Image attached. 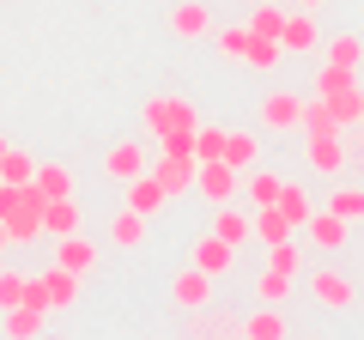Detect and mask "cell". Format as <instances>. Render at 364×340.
Wrapping results in <instances>:
<instances>
[{
	"label": "cell",
	"instance_id": "cell-1",
	"mask_svg": "<svg viewBox=\"0 0 364 340\" xmlns=\"http://www.w3.org/2000/svg\"><path fill=\"white\" fill-rule=\"evenodd\" d=\"M316 97L334 110L340 128H346V122H358V110H364V85H358V73H352V67H322V73H316Z\"/></svg>",
	"mask_w": 364,
	"mask_h": 340
},
{
	"label": "cell",
	"instance_id": "cell-2",
	"mask_svg": "<svg viewBox=\"0 0 364 340\" xmlns=\"http://www.w3.org/2000/svg\"><path fill=\"white\" fill-rule=\"evenodd\" d=\"M79 298V274L73 267H43L37 280H31V292H25V304H37V310H67V304Z\"/></svg>",
	"mask_w": 364,
	"mask_h": 340
},
{
	"label": "cell",
	"instance_id": "cell-3",
	"mask_svg": "<svg viewBox=\"0 0 364 340\" xmlns=\"http://www.w3.org/2000/svg\"><path fill=\"white\" fill-rule=\"evenodd\" d=\"M237 183H243V170H231L225 158H195V195H200V201L225 207V201L237 195Z\"/></svg>",
	"mask_w": 364,
	"mask_h": 340
},
{
	"label": "cell",
	"instance_id": "cell-4",
	"mask_svg": "<svg viewBox=\"0 0 364 340\" xmlns=\"http://www.w3.org/2000/svg\"><path fill=\"white\" fill-rule=\"evenodd\" d=\"M310 298L322 304V310H352V298H358V286H352L340 267H316L310 274Z\"/></svg>",
	"mask_w": 364,
	"mask_h": 340
},
{
	"label": "cell",
	"instance_id": "cell-5",
	"mask_svg": "<svg viewBox=\"0 0 364 340\" xmlns=\"http://www.w3.org/2000/svg\"><path fill=\"white\" fill-rule=\"evenodd\" d=\"M261 128H273V134L304 128V97L298 92H267L261 97Z\"/></svg>",
	"mask_w": 364,
	"mask_h": 340
},
{
	"label": "cell",
	"instance_id": "cell-6",
	"mask_svg": "<svg viewBox=\"0 0 364 340\" xmlns=\"http://www.w3.org/2000/svg\"><path fill=\"white\" fill-rule=\"evenodd\" d=\"M279 49L286 55H310V49H322V31H316V18L304 13H286V31H279Z\"/></svg>",
	"mask_w": 364,
	"mask_h": 340
},
{
	"label": "cell",
	"instance_id": "cell-7",
	"mask_svg": "<svg viewBox=\"0 0 364 340\" xmlns=\"http://www.w3.org/2000/svg\"><path fill=\"white\" fill-rule=\"evenodd\" d=\"M298 237H310L322 255H334V249H346V219H340V213H310V225H304Z\"/></svg>",
	"mask_w": 364,
	"mask_h": 340
},
{
	"label": "cell",
	"instance_id": "cell-8",
	"mask_svg": "<svg viewBox=\"0 0 364 340\" xmlns=\"http://www.w3.org/2000/svg\"><path fill=\"white\" fill-rule=\"evenodd\" d=\"M152 176L164 183V195L176 201V195H188V188H195V158H170V152H158Z\"/></svg>",
	"mask_w": 364,
	"mask_h": 340
},
{
	"label": "cell",
	"instance_id": "cell-9",
	"mask_svg": "<svg viewBox=\"0 0 364 340\" xmlns=\"http://www.w3.org/2000/svg\"><path fill=\"white\" fill-rule=\"evenodd\" d=\"M170 298H176L182 310H200V304L213 298V274H200V267L188 262V267H182V274H176V286H170Z\"/></svg>",
	"mask_w": 364,
	"mask_h": 340
},
{
	"label": "cell",
	"instance_id": "cell-10",
	"mask_svg": "<svg viewBox=\"0 0 364 340\" xmlns=\"http://www.w3.org/2000/svg\"><path fill=\"white\" fill-rule=\"evenodd\" d=\"M231 255H237V249L231 243H225V237H195V267H200V274H213V280H219V274H231Z\"/></svg>",
	"mask_w": 364,
	"mask_h": 340
},
{
	"label": "cell",
	"instance_id": "cell-11",
	"mask_svg": "<svg viewBox=\"0 0 364 340\" xmlns=\"http://www.w3.org/2000/svg\"><path fill=\"white\" fill-rule=\"evenodd\" d=\"M104 170L116 176V183H134L146 170V146L140 140H122V146H109V158H104Z\"/></svg>",
	"mask_w": 364,
	"mask_h": 340
},
{
	"label": "cell",
	"instance_id": "cell-12",
	"mask_svg": "<svg viewBox=\"0 0 364 340\" xmlns=\"http://www.w3.org/2000/svg\"><path fill=\"white\" fill-rule=\"evenodd\" d=\"M164 183H158V176H152V170H140V176H134V183H128V207L134 213H146V219H152V213H164Z\"/></svg>",
	"mask_w": 364,
	"mask_h": 340
},
{
	"label": "cell",
	"instance_id": "cell-13",
	"mask_svg": "<svg viewBox=\"0 0 364 340\" xmlns=\"http://www.w3.org/2000/svg\"><path fill=\"white\" fill-rule=\"evenodd\" d=\"M213 237H225L231 249H243L249 237H255V213H237L231 201H225V207H219V219H213Z\"/></svg>",
	"mask_w": 364,
	"mask_h": 340
},
{
	"label": "cell",
	"instance_id": "cell-14",
	"mask_svg": "<svg viewBox=\"0 0 364 340\" xmlns=\"http://www.w3.org/2000/svg\"><path fill=\"white\" fill-rule=\"evenodd\" d=\"M79 225H85V219H79L73 195H61V201H43V231H49V237H73Z\"/></svg>",
	"mask_w": 364,
	"mask_h": 340
},
{
	"label": "cell",
	"instance_id": "cell-15",
	"mask_svg": "<svg viewBox=\"0 0 364 340\" xmlns=\"http://www.w3.org/2000/svg\"><path fill=\"white\" fill-rule=\"evenodd\" d=\"M310 170H322V176H340V170H346V140H340V134H322V140H310Z\"/></svg>",
	"mask_w": 364,
	"mask_h": 340
},
{
	"label": "cell",
	"instance_id": "cell-16",
	"mask_svg": "<svg viewBox=\"0 0 364 340\" xmlns=\"http://www.w3.org/2000/svg\"><path fill=\"white\" fill-rule=\"evenodd\" d=\"M170 31H176V37H213V13L200 0H182L176 13H170Z\"/></svg>",
	"mask_w": 364,
	"mask_h": 340
},
{
	"label": "cell",
	"instance_id": "cell-17",
	"mask_svg": "<svg viewBox=\"0 0 364 340\" xmlns=\"http://www.w3.org/2000/svg\"><path fill=\"white\" fill-rule=\"evenodd\" d=\"M31 188H37V201H61V195H73V170L67 164H37Z\"/></svg>",
	"mask_w": 364,
	"mask_h": 340
},
{
	"label": "cell",
	"instance_id": "cell-18",
	"mask_svg": "<svg viewBox=\"0 0 364 340\" xmlns=\"http://www.w3.org/2000/svg\"><path fill=\"white\" fill-rule=\"evenodd\" d=\"M279 188H286V176H273V170H249L243 176L249 207H279Z\"/></svg>",
	"mask_w": 364,
	"mask_h": 340
},
{
	"label": "cell",
	"instance_id": "cell-19",
	"mask_svg": "<svg viewBox=\"0 0 364 340\" xmlns=\"http://www.w3.org/2000/svg\"><path fill=\"white\" fill-rule=\"evenodd\" d=\"M55 262L61 267H73V274H91V267H97V243H91V237H61V255H55Z\"/></svg>",
	"mask_w": 364,
	"mask_h": 340
},
{
	"label": "cell",
	"instance_id": "cell-20",
	"mask_svg": "<svg viewBox=\"0 0 364 340\" xmlns=\"http://www.w3.org/2000/svg\"><path fill=\"white\" fill-rule=\"evenodd\" d=\"M109 243H116V249H140L146 243V213H116V219H109Z\"/></svg>",
	"mask_w": 364,
	"mask_h": 340
},
{
	"label": "cell",
	"instance_id": "cell-21",
	"mask_svg": "<svg viewBox=\"0 0 364 340\" xmlns=\"http://www.w3.org/2000/svg\"><path fill=\"white\" fill-rule=\"evenodd\" d=\"M225 164H231V170H255V158H261V140H255V134H225Z\"/></svg>",
	"mask_w": 364,
	"mask_h": 340
},
{
	"label": "cell",
	"instance_id": "cell-22",
	"mask_svg": "<svg viewBox=\"0 0 364 340\" xmlns=\"http://www.w3.org/2000/svg\"><path fill=\"white\" fill-rule=\"evenodd\" d=\"M243 334H249V340H279V334H286V316H279V304H267V310L243 316Z\"/></svg>",
	"mask_w": 364,
	"mask_h": 340
},
{
	"label": "cell",
	"instance_id": "cell-23",
	"mask_svg": "<svg viewBox=\"0 0 364 340\" xmlns=\"http://www.w3.org/2000/svg\"><path fill=\"white\" fill-rule=\"evenodd\" d=\"M43 322H49V310H37V304H18V310H6V334H13V340L43 334Z\"/></svg>",
	"mask_w": 364,
	"mask_h": 340
},
{
	"label": "cell",
	"instance_id": "cell-24",
	"mask_svg": "<svg viewBox=\"0 0 364 340\" xmlns=\"http://www.w3.org/2000/svg\"><path fill=\"white\" fill-rule=\"evenodd\" d=\"M255 73H273V67L286 61V49H279V37H249V55H243Z\"/></svg>",
	"mask_w": 364,
	"mask_h": 340
},
{
	"label": "cell",
	"instance_id": "cell-25",
	"mask_svg": "<svg viewBox=\"0 0 364 340\" xmlns=\"http://www.w3.org/2000/svg\"><path fill=\"white\" fill-rule=\"evenodd\" d=\"M255 237L261 243H279V237H298V231H291V219L279 207H255Z\"/></svg>",
	"mask_w": 364,
	"mask_h": 340
},
{
	"label": "cell",
	"instance_id": "cell-26",
	"mask_svg": "<svg viewBox=\"0 0 364 340\" xmlns=\"http://www.w3.org/2000/svg\"><path fill=\"white\" fill-rule=\"evenodd\" d=\"M267 267H279V274L298 280V274H304V249L291 243V237H279V243H267Z\"/></svg>",
	"mask_w": 364,
	"mask_h": 340
},
{
	"label": "cell",
	"instance_id": "cell-27",
	"mask_svg": "<svg viewBox=\"0 0 364 340\" xmlns=\"http://www.w3.org/2000/svg\"><path fill=\"white\" fill-rule=\"evenodd\" d=\"M304 134H310V140H322V134H340V122H334V110L322 104V97H304Z\"/></svg>",
	"mask_w": 364,
	"mask_h": 340
},
{
	"label": "cell",
	"instance_id": "cell-28",
	"mask_svg": "<svg viewBox=\"0 0 364 340\" xmlns=\"http://www.w3.org/2000/svg\"><path fill=\"white\" fill-rule=\"evenodd\" d=\"M279 213L291 219V231H304L316 207H310V195H304V188H291V183H286V188H279Z\"/></svg>",
	"mask_w": 364,
	"mask_h": 340
},
{
	"label": "cell",
	"instance_id": "cell-29",
	"mask_svg": "<svg viewBox=\"0 0 364 340\" xmlns=\"http://www.w3.org/2000/svg\"><path fill=\"white\" fill-rule=\"evenodd\" d=\"M249 37H255L249 25H225V31H213V43H219L225 61H243V55H249Z\"/></svg>",
	"mask_w": 364,
	"mask_h": 340
},
{
	"label": "cell",
	"instance_id": "cell-30",
	"mask_svg": "<svg viewBox=\"0 0 364 340\" xmlns=\"http://www.w3.org/2000/svg\"><path fill=\"white\" fill-rule=\"evenodd\" d=\"M249 31H255V37H279V31H286V13H279L273 0H255V13H249Z\"/></svg>",
	"mask_w": 364,
	"mask_h": 340
},
{
	"label": "cell",
	"instance_id": "cell-31",
	"mask_svg": "<svg viewBox=\"0 0 364 340\" xmlns=\"http://www.w3.org/2000/svg\"><path fill=\"white\" fill-rule=\"evenodd\" d=\"M31 176H37V158H25V152L6 146V158H0V183H18V188H25Z\"/></svg>",
	"mask_w": 364,
	"mask_h": 340
},
{
	"label": "cell",
	"instance_id": "cell-32",
	"mask_svg": "<svg viewBox=\"0 0 364 340\" xmlns=\"http://www.w3.org/2000/svg\"><path fill=\"white\" fill-rule=\"evenodd\" d=\"M358 61H364L358 37H328V67H352V73H358Z\"/></svg>",
	"mask_w": 364,
	"mask_h": 340
},
{
	"label": "cell",
	"instance_id": "cell-33",
	"mask_svg": "<svg viewBox=\"0 0 364 340\" xmlns=\"http://www.w3.org/2000/svg\"><path fill=\"white\" fill-rule=\"evenodd\" d=\"M328 213H340L346 225H358L364 219V188H334V195H328Z\"/></svg>",
	"mask_w": 364,
	"mask_h": 340
},
{
	"label": "cell",
	"instance_id": "cell-34",
	"mask_svg": "<svg viewBox=\"0 0 364 340\" xmlns=\"http://www.w3.org/2000/svg\"><path fill=\"white\" fill-rule=\"evenodd\" d=\"M25 292H31V280H25V274L0 267V316H6V310H18V304H25Z\"/></svg>",
	"mask_w": 364,
	"mask_h": 340
},
{
	"label": "cell",
	"instance_id": "cell-35",
	"mask_svg": "<svg viewBox=\"0 0 364 340\" xmlns=\"http://www.w3.org/2000/svg\"><path fill=\"white\" fill-rule=\"evenodd\" d=\"M158 140V152H170V158H195V128H164V134H152Z\"/></svg>",
	"mask_w": 364,
	"mask_h": 340
},
{
	"label": "cell",
	"instance_id": "cell-36",
	"mask_svg": "<svg viewBox=\"0 0 364 340\" xmlns=\"http://www.w3.org/2000/svg\"><path fill=\"white\" fill-rule=\"evenodd\" d=\"M255 292H261V304H286V298H291V274H279V267H267V274L255 280Z\"/></svg>",
	"mask_w": 364,
	"mask_h": 340
},
{
	"label": "cell",
	"instance_id": "cell-37",
	"mask_svg": "<svg viewBox=\"0 0 364 340\" xmlns=\"http://www.w3.org/2000/svg\"><path fill=\"white\" fill-rule=\"evenodd\" d=\"M225 152V128H207V122H200L195 128V158H219Z\"/></svg>",
	"mask_w": 364,
	"mask_h": 340
},
{
	"label": "cell",
	"instance_id": "cell-38",
	"mask_svg": "<svg viewBox=\"0 0 364 340\" xmlns=\"http://www.w3.org/2000/svg\"><path fill=\"white\" fill-rule=\"evenodd\" d=\"M195 334H243L237 316H195Z\"/></svg>",
	"mask_w": 364,
	"mask_h": 340
},
{
	"label": "cell",
	"instance_id": "cell-39",
	"mask_svg": "<svg viewBox=\"0 0 364 340\" xmlns=\"http://www.w3.org/2000/svg\"><path fill=\"white\" fill-rule=\"evenodd\" d=\"M0 249H13V231H6V219H0Z\"/></svg>",
	"mask_w": 364,
	"mask_h": 340
},
{
	"label": "cell",
	"instance_id": "cell-40",
	"mask_svg": "<svg viewBox=\"0 0 364 340\" xmlns=\"http://www.w3.org/2000/svg\"><path fill=\"white\" fill-rule=\"evenodd\" d=\"M298 6H304V13H316V6H322V0H298Z\"/></svg>",
	"mask_w": 364,
	"mask_h": 340
},
{
	"label": "cell",
	"instance_id": "cell-41",
	"mask_svg": "<svg viewBox=\"0 0 364 340\" xmlns=\"http://www.w3.org/2000/svg\"><path fill=\"white\" fill-rule=\"evenodd\" d=\"M0 158H6V140H0Z\"/></svg>",
	"mask_w": 364,
	"mask_h": 340
},
{
	"label": "cell",
	"instance_id": "cell-42",
	"mask_svg": "<svg viewBox=\"0 0 364 340\" xmlns=\"http://www.w3.org/2000/svg\"><path fill=\"white\" fill-rule=\"evenodd\" d=\"M358 128H364V110H358Z\"/></svg>",
	"mask_w": 364,
	"mask_h": 340
}]
</instances>
